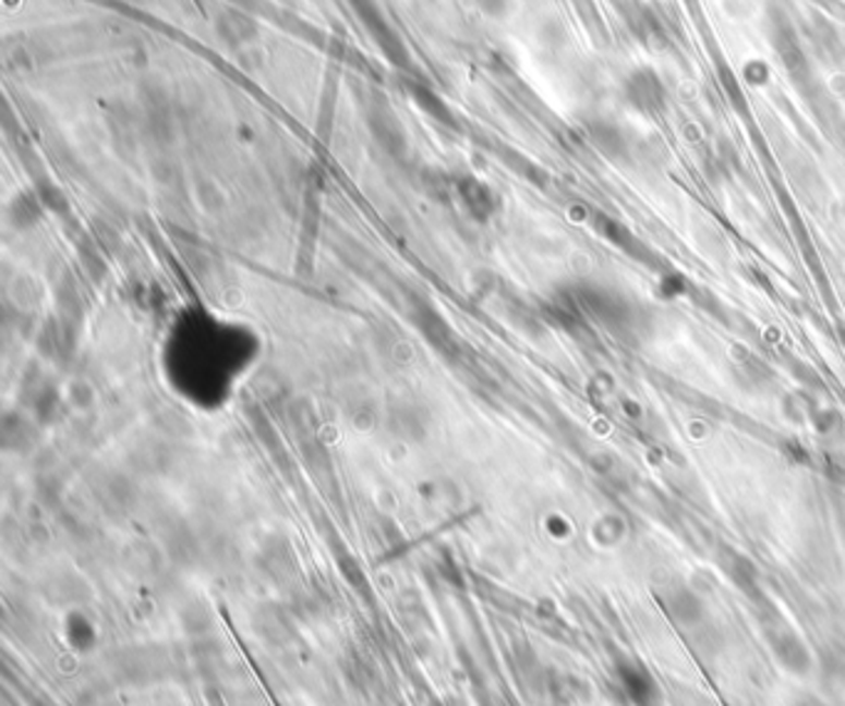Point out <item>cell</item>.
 Segmentation results:
<instances>
[{
    "mask_svg": "<svg viewBox=\"0 0 845 706\" xmlns=\"http://www.w3.org/2000/svg\"><path fill=\"white\" fill-rule=\"evenodd\" d=\"M350 5H352V11L360 15V21L365 23V28L370 31L372 38L379 42V48L387 52L389 60H395V62L402 60V56H405L402 42H399L397 33L393 31V25L387 23V17L382 15L375 0H350Z\"/></svg>",
    "mask_w": 845,
    "mask_h": 706,
    "instance_id": "cell-1",
    "label": "cell"
},
{
    "mask_svg": "<svg viewBox=\"0 0 845 706\" xmlns=\"http://www.w3.org/2000/svg\"><path fill=\"white\" fill-rule=\"evenodd\" d=\"M216 31H218V35H221L224 40H229L231 45H239V42L251 40V38H256V35H258L256 23L249 21V17L241 15V13H226V15H221V21L216 23Z\"/></svg>",
    "mask_w": 845,
    "mask_h": 706,
    "instance_id": "cell-2",
    "label": "cell"
}]
</instances>
